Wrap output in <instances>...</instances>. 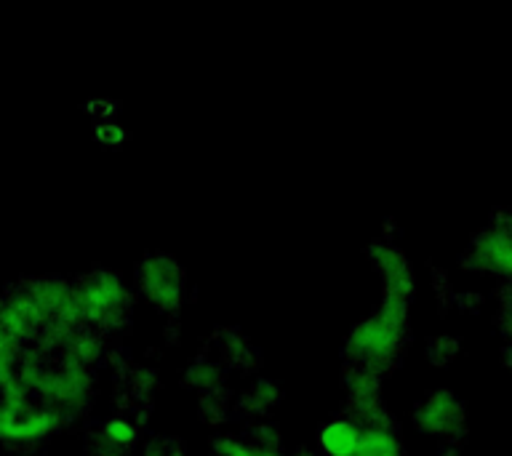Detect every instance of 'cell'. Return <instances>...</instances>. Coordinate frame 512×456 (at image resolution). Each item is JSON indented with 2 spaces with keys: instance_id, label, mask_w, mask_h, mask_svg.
I'll use <instances>...</instances> for the list:
<instances>
[{
  "instance_id": "cell-7",
  "label": "cell",
  "mask_w": 512,
  "mask_h": 456,
  "mask_svg": "<svg viewBox=\"0 0 512 456\" xmlns=\"http://www.w3.org/2000/svg\"><path fill=\"white\" fill-rule=\"evenodd\" d=\"M363 435V424H358L350 416H339L320 427L318 446L323 456H352Z\"/></svg>"
},
{
  "instance_id": "cell-9",
  "label": "cell",
  "mask_w": 512,
  "mask_h": 456,
  "mask_svg": "<svg viewBox=\"0 0 512 456\" xmlns=\"http://www.w3.org/2000/svg\"><path fill=\"white\" fill-rule=\"evenodd\" d=\"M136 438H139V427L126 416H112L102 424V440L107 446L126 451L128 446H134Z\"/></svg>"
},
{
  "instance_id": "cell-6",
  "label": "cell",
  "mask_w": 512,
  "mask_h": 456,
  "mask_svg": "<svg viewBox=\"0 0 512 456\" xmlns=\"http://www.w3.org/2000/svg\"><path fill=\"white\" fill-rule=\"evenodd\" d=\"M368 259L374 267L382 272L384 280V296H395V299H408L414 296V270L403 256V251L390 243H374L368 248Z\"/></svg>"
},
{
  "instance_id": "cell-4",
  "label": "cell",
  "mask_w": 512,
  "mask_h": 456,
  "mask_svg": "<svg viewBox=\"0 0 512 456\" xmlns=\"http://www.w3.org/2000/svg\"><path fill=\"white\" fill-rule=\"evenodd\" d=\"M464 267L475 272H491L499 278H507L512 267V248H510V230L507 227H491V230L480 232L478 238L472 240Z\"/></svg>"
},
{
  "instance_id": "cell-3",
  "label": "cell",
  "mask_w": 512,
  "mask_h": 456,
  "mask_svg": "<svg viewBox=\"0 0 512 456\" xmlns=\"http://www.w3.org/2000/svg\"><path fill=\"white\" fill-rule=\"evenodd\" d=\"M139 288L160 312H176L184 302V270L166 254L147 256L139 267Z\"/></svg>"
},
{
  "instance_id": "cell-11",
  "label": "cell",
  "mask_w": 512,
  "mask_h": 456,
  "mask_svg": "<svg viewBox=\"0 0 512 456\" xmlns=\"http://www.w3.org/2000/svg\"><path fill=\"white\" fill-rule=\"evenodd\" d=\"M190 379L198 387H216V382H219V368L214 366V363H195V366L190 368Z\"/></svg>"
},
{
  "instance_id": "cell-1",
  "label": "cell",
  "mask_w": 512,
  "mask_h": 456,
  "mask_svg": "<svg viewBox=\"0 0 512 456\" xmlns=\"http://www.w3.org/2000/svg\"><path fill=\"white\" fill-rule=\"evenodd\" d=\"M408 299L384 296L379 310L363 318L352 328L344 344V355L358 368L382 374L392 366L408 328Z\"/></svg>"
},
{
  "instance_id": "cell-8",
  "label": "cell",
  "mask_w": 512,
  "mask_h": 456,
  "mask_svg": "<svg viewBox=\"0 0 512 456\" xmlns=\"http://www.w3.org/2000/svg\"><path fill=\"white\" fill-rule=\"evenodd\" d=\"M352 456H403L400 438L387 424H366Z\"/></svg>"
},
{
  "instance_id": "cell-10",
  "label": "cell",
  "mask_w": 512,
  "mask_h": 456,
  "mask_svg": "<svg viewBox=\"0 0 512 456\" xmlns=\"http://www.w3.org/2000/svg\"><path fill=\"white\" fill-rule=\"evenodd\" d=\"M208 456H262V454H259V448H256L254 443H248V440L219 438L214 440V446H211V454Z\"/></svg>"
},
{
  "instance_id": "cell-2",
  "label": "cell",
  "mask_w": 512,
  "mask_h": 456,
  "mask_svg": "<svg viewBox=\"0 0 512 456\" xmlns=\"http://www.w3.org/2000/svg\"><path fill=\"white\" fill-rule=\"evenodd\" d=\"M72 288L86 328H112L126 320L131 294L118 272H96Z\"/></svg>"
},
{
  "instance_id": "cell-13",
  "label": "cell",
  "mask_w": 512,
  "mask_h": 456,
  "mask_svg": "<svg viewBox=\"0 0 512 456\" xmlns=\"http://www.w3.org/2000/svg\"><path fill=\"white\" fill-rule=\"evenodd\" d=\"M126 139V131L118 126V123H99L96 126V142L110 144V147H118Z\"/></svg>"
},
{
  "instance_id": "cell-15",
  "label": "cell",
  "mask_w": 512,
  "mask_h": 456,
  "mask_svg": "<svg viewBox=\"0 0 512 456\" xmlns=\"http://www.w3.org/2000/svg\"><path fill=\"white\" fill-rule=\"evenodd\" d=\"M440 456H456V451H454V448H448V451H443Z\"/></svg>"
},
{
  "instance_id": "cell-5",
  "label": "cell",
  "mask_w": 512,
  "mask_h": 456,
  "mask_svg": "<svg viewBox=\"0 0 512 456\" xmlns=\"http://www.w3.org/2000/svg\"><path fill=\"white\" fill-rule=\"evenodd\" d=\"M416 427L427 435H456L464 424V408L454 392L435 390L419 403L414 414Z\"/></svg>"
},
{
  "instance_id": "cell-12",
  "label": "cell",
  "mask_w": 512,
  "mask_h": 456,
  "mask_svg": "<svg viewBox=\"0 0 512 456\" xmlns=\"http://www.w3.org/2000/svg\"><path fill=\"white\" fill-rule=\"evenodd\" d=\"M278 387H275V382H256L254 390H251V398H254V408H270L275 400H278Z\"/></svg>"
},
{
  "instance_id": "cell-14",
  "label": "cell",
  "mask_w": 512,
  "mask_h": 456,
  "mask_svg": "<svg viewBox=\"0 0 512 456\" xmlns=\"http://www.w3.org/2000/svg\"><path fill=\"white\" fill-rule=\"evenodd\" d=\"M275 456H318L315 451H307V448H299V451H291V454H275Z\"/></svg>"
}]
</instances>
